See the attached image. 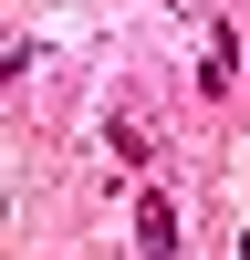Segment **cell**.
<instances>
[{
    "instance_id": "7a4b0ae2",
    "label": "cell",
    "mask_w": 250,
    "mask_h": 260,
    "mask_svg": "<svg viewBox=\"0 0 250 260\" xmlns=\"http://www.w3.org/2000/svg\"><path fill=\"white\" fill-rule=\"evenodd\" d=\"M177 11H198V0H177Z\"/></svg>"
},
{
    "instance_id": "6da1fadb",
    "label": "cell",
    "mask_w": 250,
    "mask_h": 260,
    "mask_svg": "<svg viewBox=\"0 0 250 260\" xmlns=\"http://www.w3.org/2000/svg\"><path fill=\"white\" fill-rule=\"evenodd\" d=\"M136 229H146V250H167V240H177V208H167V198H146V208H136Z\"/></svg>"
}]
</instances>
